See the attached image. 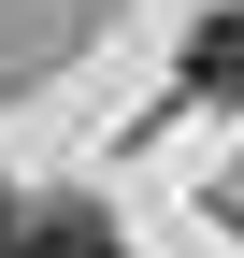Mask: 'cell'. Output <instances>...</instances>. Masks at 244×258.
I'll use <instances>...</instances> for the list:
<instances>
[{"instance_id":"3957f363","label":"cell","mask_w":244,"mask_h":258,"mask_svg":"<svg viewBox=\"0 0 244 258\" xmlns=\"http://www.w3.org/2000/svg\"><path fill=\"white\" fill-rule=\"evenodd\" d=\"M0 258H15V201H0Z\"/></svg>"},{"instance_id":"7a4b0ae2","label":"cell","mask_w":244,"mask_h":258,"mask_svg":"<svg viewBox=\"0 0 244 258\" xmlns=\"http://www.w3.org/2000/svg\"><path fill=\"white\" fill-rule=\"evenodd\" d=\"M29 258H115V230H101V215H43V230H29Z\"/></svg>"},{"instance_id":"6da1fadb","label":"cell","mask_w":244,"mask_h":258,"mask_svg":"<svg viewBox=\"0 0 244 258\" xmlns=\"http://www.w3.org/2000/svg\"><path fill=\"white\" fill-rule=\"evenodd\" d=\"M187 86H216V101H244V15H216V29L187 43Z\"/></svg>"}]
</instances>
